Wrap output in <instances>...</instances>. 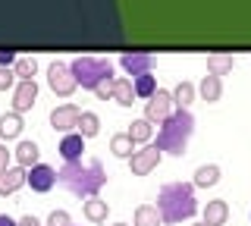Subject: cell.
Wrapping results in <instances>:
<instances>
[{"label":"cell","instance_id":"1","mask_svg":"<svg viewBox=\"0 0 251 226\" xmlns=\"http://www.w3.org/2000/svg\"><path fill=\"white\" fill-rule=\"evenodd\" d=\"M57 182L63 185L66 192H73L75 198L88 201V198H98V192L107 185V173H104V163L100 160H66L57 173Z\"/></svg>","mask_w":251,"mask_h":226},{"label":"cell","instance_id":"2","mask_svg":"<svg viewBox=\"0 0 251 226\" xmlns=\"http://www.w3.org/2000/svg\"><path fill=\"white\" fill-rule=\"evenodd\" d=\"M157 214H160V223H185L198 214V198H195V185L192 182H167L157 195Z\"/></svg>","mask_w":251,"mask_h":226},{"label":"cell","instance_id":"3","mask_svg":"<svg viewBox=\"0 0 251 226\" xmlns=\"http://www.w3.org/2000/svg\"><path fill=\"white\" fill-rule=\"evenodd\" d=\"M195 132V116L188 110H173L167 120L160 123V129H157L154 135V148L160 154H173V157H182L185 148H188V138H192Z\"/></svg>","mask_w":251,"mask_h":226},{"label":"cell","instance_id":"4","mask_svg":"<svg viewBox=\"0 0 251 226\" xmlns=\"http://www.w3.org/2000/svg\"><path fill=\"white\" fill-rule=\"evenodd\" d=\"M69 73H73L75 79V88H91L98 85L100 79H113V63H107V60L100 57H75L73 63H69Z\"/></svg>","mask_w":251,"mask_h":226},{"label":"cell","instance_id":"5","mask_svg":"<svg viewBox=\"0 0 251 226\" xmlns=\"http://www.w3.org/2000/svg\"><path fill=\"white\" fill-rule=\"evenodd\" d=\"M47 85H50L53 95L60 98H69L75 91V79L73 73H69V63H60V60H53L50 69H47Z\"/></svg>","mask_w":251,"mask_h":226},{"label":"cell","instance_id":"6","mask_svg":"<svg viewBox=\"0 0 251 226\" xmlns=\"http://www.w3.org/2000/svg\"><path fill=\"white\" fill-rule=\"evenodd\" d=\"M120 66L132 79H138V75H145V73H154L157 60H154V53H148V50H126L120 57Z\"/></svg>","mask_w":251,"mask_h":226},{"label":"cell","instance_id":"7","mask_svg":"<svg viewBox=\"0 0 251 226\" xmlns=\"http://www.w3.org/2000/svg\"><path fill=\"white\" fill-rule=\"evenodd\" d=\"M157 163H160V151H157L154 145H141V148H135V154L129 157V170L135 176H148V173L157 170Z\"/></svg>","mask_w":251,"mask_h":226},{"label":"cell","instance_id":"8","mask_svg":"<svg viewBox=\"0 0 251 226\" xmlns=\"http://www.w3.org/2000/svg\"><path fill=\"white\" fill-rule=\"evenodd\" d=\"M25 182H28L31 192L44 195L57 185V173H53V167H47V163H35V167L25 170Z\"/></svg>","mask_w":251,"mask_h":226},{"label":"cell","instance_id":"9","mask_svg":"<svg viewBox=\"0 0 251 226\" xmlns=\"http://www.w3.org/2000/svg\"><path fill=\"white\" fill-rule=\"evenodd\" d=\"M170 113H173V98L167 95V91H160V88H157L154 95L148 98V104H145V120L154 126V123H163Z\"/></svg>","mask_w":251,"mask_h":226},{"label":"cell","instance_id":"10","mask_svg":"<svg viewBox=\"0 0 251 226\" xmlns=\"http://www.w3.org/2000/svg\"><path fill=\"white\" fill-rule=\"evenodd\" d=\"M35 100H38V85H35V79H22L13 88V113L31 110V107H35Z\"/></svg>","mask_w":251,"mask_h":226},{"label":"cell","instance_id":"11","mask_svg":"<svg viewBox=\"0 0 251 226\" xmlns=\"http://www.w3.org/2000/svg\"><path fill=\"white\" fill-rule=\"evenodd\" d=\"M78 116H82V110H78L75 104H60V107L50 110V126L57 132H73L75 123H78Z\"/></svg>","mask_w":251,"mask_h":226},{"label":"cell","instance_id":"12","mask_svg":"<svg viewBox=\"0 0 251 226\" xmlns=\"http://www.w3.org/2000/svg\"><path fill=\"white\" fill-rule=\"evenodd\" d=\"M57 151H60L63 160H82V154H85V138L78 135V132H66V135L60 138Z\"/></svg>","mask_w":251,"mask_h":226},{"label":"cell","instance_id":"13","mask_svg":"<svg viewBox=\"0 0 251 226\" xmlns=\"http://www.w3.org/2000/svg\"><path fill=\"white\" fill-rule=\"evenodd\" d=\"M226 220H229V204H226V201L214 198V201H207V204H204V220H201V223H207V226H223Z\"/></svg>","mask_w":251,"mask_h":226},{"label":"cell","instance_id":"14","mask_svg":"<svg viewBox=\"0 0 251 226\" xmlns=\"http://www.w3.org/2000/svg\"><path fill=\"white\" fill-rule=\"evenodd\" d=\"M22 185H25V167H10L0 176V198L13 195L16 189H22Z\"/></svg>","mask_w":251,"mask_h":226},{"label":"cell","instance_id":"15","mask_svg":"<svg viewBox=\"0 0 251 226\" xmlns=\"http://www.w3.org/2000/svg\"><path fill=\"white\" fill-rule=\"evenodd\" d=\"M232 53H220V50H214V53H207V75H217V79H223V75H229L232 73Z\"/></svg>","mask_w":251,"mask_h":226},{"label":"cell","instance_id":"16","mask_svg":"<svg viewBox=\"0 0 251 226\" xmlns=\"http://www.w3.org/2000/svg\"><path fill=\"white\" fill-rule=\"evenodd\" d=\"M217 182H220V167L217 163H201V167L195 170V176H192L195 189H210V185H217Z\"/></svg>","mask_w":251,"mask_h":226},{"label":"cell","instance_id":"17","mask_svg":"<svg viewBox=\"0 0 251 226\" xmlns=\"http://www.w3.org/2000/svg\"><path fill=\"white\" fill-rule=\"evenodd\" d=\"M41 160V151H38V145L35 142H25L22 138L19 145H16V167H35V163Z\"/></svg>","mask_w":251,"mask_h":226},{"label":"cell","instance_id":"18","mask_svg":"<svg viewBox=\"0 0 251 226\" xmlns=\"http://www.w3.org/2000/svg\"><path fill=\"white\" fill-rule=\"evenodd\" d=\"M126 135L132 138V145H135V148H141V145H151V138H154V126L145 120V116H141V120H135V123L129 126V132H126Z\"/></svg>","mask_w":251,"mask_h":226},{"label":"cell","instance_id":"19","mask_svg":"<svg viewBox=\"0 0 251 226\" xmlns=\"http://www.w3.org/2000/svg\"><path fill=\"white\" fill-rule=\"evenodd\" d=\"M110 154H113V157L129 160L132 154H135V145H132V138L126 135V132H116V135L110 138Z\"/></svg>","mask_w":251,"mask_h":226},{"label":"cell","instance_id":"20","mask_svg":"<svg viewBox=\"0 0 251 226\" xmlns=\"http://www.w3.org/2000/svg\"><path fill=\"white\" fill-rule=\"evenodd\" d=\"M113 100L120 107H132V100H135V88H132L129 75H126V79H113Z\"/></svg>","mask_w":251,"mask_h":226},{"label":"cell","instance_id":"21","mask_svg":"<svg viewBox=\"0 0 251 226\" xmlns=\"http://www.w3.org/2000/svg\"><path fill=\"white\" fill-rule=\"evenodd\" d=\"M170 98H173V104H179L182 110H188V104L198 98V91H195V85H192V82H179L176 88H173V95H170Z\"/></svg>","mask_w":251,"mask_h":226},{"label":"cell","instance_id":"22","mask_svg":"<svg viewBox=\"0 0 251 226\" xmlns=\"http://www.w3.org/2000/svg\"><path fill=\"white\" fill-rule=\"evenodd\" d=\"M195 91H198L204 100H210V104H214V100H220V95H223V85H220L217 75H204V82Z\"/></svg>","mask_w":251,"mask_h":226},{"label":"cell","instance_id":"23","mask_svg":"<svg viewBox=\"0 0 251 226\" xmlns=\"http://www.w3.org/2000/svg\"><path fill=\"white\" fill-rule=\"evenodd\" d=\"M22 132V113H3L0 116V138H16Z\"/></svg>","mask_w":251,"mask_h":226},{"label":"cell","instance_id":"24","mask_svg":"<svg viewBox=\"0 0 251 226\" xmlns=\"http://www.w3.org/2000/svg\"><path fill=\"white\" fill-rule=\"evenodd\" d=\"M85 217H88L91 223H104L107 217H110L107 201H100V198H88V201H85Z\"/></svg>","mask_w":251,"mask_h":226},{"label":"cell","instance_id":"25","mask_svg":"<svg viewBox=\"0 0 251 226\" xmlns=\"http://www.w3.org/2000/svg\"><path fill=\"white\" fill-rule=\"evenodd\" d=\"M75 129H78V135H82V138H94V135H98V129H100V120H98L94 113L82 110V116H78V123H75Z\"/></svg>","mask_w":251,"mask_h":226},{"label":"cell","instance_id":"26","mask_svg":"<svg viewBox=\"0 0 251 226\" xmlns=\"http://www.w3.org/2000/svg\"><path fill=\"white\" fill-rule=\"evenodd\" d=\"M132 88H135V98H151L154 91H157V79H154V73H145V75H138V79H132Z\"/></svg>","mask_w":251,"mask_h":226},{"label":"cell","instance_id":"27","mask_svg":"<svg viewBox=\"0 0 251 226\" xmlns=\"http://www.w3.org/2000/svg\"><path fill=\"white\" fill-rule=\"evenodd\" d=\"M35 73H38L35 57H16V63H13V75H19V82H22V79H35Z\"/></svg>","mask_w":251,"mask_h":226},{"label":"cell","instance_id":"28","mask_svg":"<svg viewBox=\"0 0 251 226\" xmlns=\"http://www.w3.org/2000/svg\"><path fill=\"white\" fill-rule=\"evenodd\" d=\"M135 226H160V214L154 204H141L135 210Z\"/></svg>","mask_w":251,"mask_h":226},{"label":"cell","instance_id":"29","mask_svg":"<svg viewBox=\"0 0 251 226\" xmlns=\"http://www.w3.org/2000/svg\"><path fill=\"white\" fill-rule=\"evenodd\" d=\"M94 98H100V100H113V79H100L98 85H94Z\"/></svg>","mask_w":251,"mask_h":226},{"label":"cell","instance_id":"30","mask_svg":"<svg viewBox=\"0 0 251 226\" xmlns=\"http://www.w3.org/2000/svg\"><path fill=\"white\" fill-rule=\"evenodd\" d=\"M44 226H73V220H69L66 210H50L47 214V223Z\"/></svg>","mask_w":251,"mask_h":226},{"label":"cell","instance_id":"31","mask_svg":"<svg viewBox=\"0 0 251 226\" xmlns=\"http://www.w3.org/2000/svg\"><path fill=\"white\" fill-rule=\"evenodd\" d=\"M13 88V69H0V91Z\"/></svg>","mask_w":251,"mask_h":226},{"label":"cell","instance_id":"32","mask_svg":"<svg viewBox=\"0 0 251 226\" xmlns=\"http://www.w3.org/2000/svg\"><path fill=\"white\" fill-rule=\"evenodd\" d=\"M16 63V53L13 50H0V69H10Z\"/></svg>","mask_w":251,"mask_h":226},{"label":"cell","instance_id":"33","mask_svg":"<svg viewBox=\"0 0 251 226\" xmlns=\"http://www.w3.org/2000/svg\"><path fill=\"white\" fill-rule=\"evenodd\" d=\"M6 170H10V151H6V148L0 145V176H3Z\"/></svg>","mask_w":251,"mask_h":226},{"label":"cell","instance_id":"34","mask_svg":"<svg viewBox=\"0 0 251 226\" xmlns=\"http://www.w3.org/2000/svg\"><path fill=\"white\" fill-rule=\"evenodd\" d=\"M16 226H41V220H38V217H31V214H28V217H22V220L16 223Z\"/></svg>","mask_w":251,"mask_h":226},{"label":"cell","instance_id":"35","mask_svg":"<svg viewBox=\"0 0 251 226\" xmlns=\"http://www.w3.org/2000/svg\"><path fill=\"white\" fill-rule=\"evenodd\" d=\"M0 226H16L13 217H6V214H0Z\"/></svg>","mask_w":251,"mask_h":226},{"label":"cell","instance_id":"36","mask_svg":"<svg viewBox=\"0 0 251 226\" xmlns=\"http://www.w3.org/2000/svg\"><path fill=\"white\" fill-rule=\"evenodd\" d=\"M192 226H207V223H192Z\"/></svg>","mask_w":251,"mask_h":226},{"label":"cell","instance_id":"37","mask_svg":"<svg viewBox=\"0 0 251 226\" xmlns=\"http://www.w3.org/2000/svg\"><path fill=\"white\" fill-rule=\"evenodd\" d=\"M113 226H129V223H113Z\"/></svg>","mask_w":251,"mask_h":226}]
</instances>
